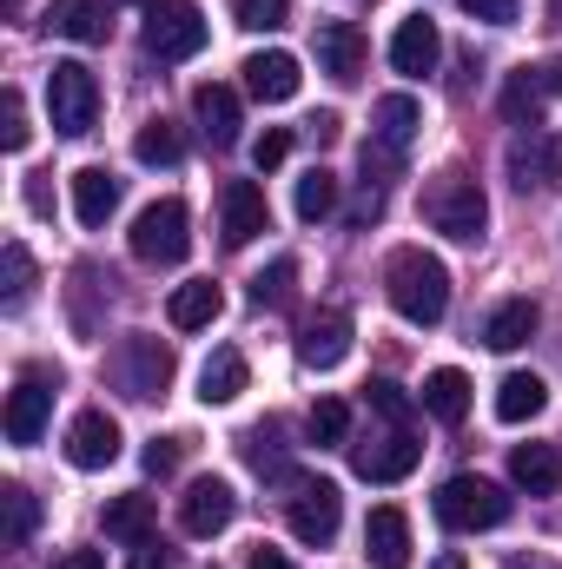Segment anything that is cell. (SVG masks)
<instances>
[{
	"instance_id": "cell-1",
	"label": "cell",
	"mask_w": 562,
	"mask_h": 569,
	"mask_svg": "<svg viewBox=\"0 0 562 569\" xmlns=\"http://www.w3.org/2000/svg\"><path fill=\"white\" fill-rule=\"evenodd\" d=\"M384 298L404 325H443L450 311V266L423 246H398L384 259Z\"/></svg>"
},
{
	"instance_id": "cell-4",
	"label": "cell",
	"mask_w": 562,
	"mask_h": 569,
	"mask_svg": "<svg viewBox=\"0 0 562 569\" xmlns=\"http://www.w3.org/2000/svg\"><path fill=\"white\" fill-rule=\"evenodd\" d=\"M423 127V107L411 93H384L378 107H371V140H364V172L371 179H391L398 166H404V152L418 140Z\"/></svg>"
},
{
	"instance_id": "cell-21",
	"label": "cell",
	"mask_w": 562,
	"mask_h": 569,
	"mask_svg": "<svg viewBox=\"0 0 562 569\" xmlns=\"http://www.w3.org/2000/svg\"><path fill=\"white\" fill-rule=\"evenodd\" d=\"M192 113H199V133L212 146H239V93L232 87H219V80H205L199 93H192Z\"/></svg>"
},
{
	"instance_id": "cell-50",
	"label": "cell",
	"mask_w": 562,
	"mask_h": 569,
	"mask_svg": "<svg viewBox=\"0 0 562 569\" xmlns=\"http://www.w3.org/2000/svg\"><path fill=\"white\" fill-rule=\"evenodd\" d=\"M67 569H100V557H73Z\"/></svg>"
},
{
	"instance_id": "cell-35",
	"label": "cell",
	"mask_w": 562,
	"mask_h": 569,
	"mask_svg": "<svg viewBox=\"0 0 562 569\" xmlns=\"http://www.w3.org/2000/svg\"><path fill=\"white\" fill-rule=\"evenodd\" d=\"M0 503H7V543L20 550V543L33 537V523H40V503H33V490H20V483H7Z\"/></svg>"
},
{
	"instance_id": "cell-44",
	"label": "cell",
	"mask_w": 562,
	"mask_h": 569,
	"mask_svg": "<svg viewBox=\"0 0 562 569\" xmlns=\"http://www.w3.org/2000/svg\"><path fill=\"white\" fill-rule=\"evenodd\" d=\"M378 212H384V192H378V186H364V192H358V206H351V226H371Z\"/></svg>"
},
{
	"instance_id": "cell-29",
	"label": "cell",
	"mask_w": 562,
	"mask_h": 569,
	"mask_svg": "<svg viewBox=\"0 0 562 569\" xmlns=\"http://www.w3.org/2000/svg\"><path fill=\"white\" fill-rule=\"evenodd\" d=\"M543 107H550V93H543L536 67H516V73L503 80V120H510V127H543Z\"/></svg>"
},
{
	"instance_id": "cell-2",
	"label": "cell",
	"mask_w": 562,
	"mask_h": 569,
	"mask_svg": "<svg viewBox=\"0 0 562 569\" xmlns=\"http://www.w3.org/2000/svg\"><path fill=\"white\" fill-rule=\"evenodd\" d=\"M423 219H430V232H443V239H456V246H476L483 239V226H490V199H483V186L470 179V172H436L430 186H423Z\"/></svg>"
},
{
	"instance_id": "cell-34",
	"label": "cell",
	"mask_w": 562,
	"mask_h": 569,
	"mask_svg": "<svg viewBox=\"0 0 562 569\" xmlns=\"http://www.w3.org/2000/svg\"><path fill=\"white\" fill-rule=\"evenodd\" d=\"M304 430H311V443H344V437H351V405H344V398H318L311 418H304Z\"/></svg>"
},
{
	"instance_id": "cell-46",
	"label": "cell",
	"mask_w": 562,
	"mask_h": 569,
	"mask_svg": "<svg viewBox=\"0 0 562 569\" xmlns=\"http://www.w3.org/2000/svg\"><path fill=\"white\" fill-rule=\"evenodd\" d=\"M536 80H543V93H550V100H562V53H556V60H543V67H536Z\"/></svg>"
},
{
	"instance_id": "cell-8",
	"label": "cell",
	"mask_w": 562,
	"mask_h": 569,
	"mask_svg": "<svg viewBox=\"0 0 562 569\" xmlns=\"http://www.w3.org/2000/svg\"><path fill=\"white\" fill-rule=\"evenodd\" d=\"M205 13L192 7V0H152L145 7V53L159 60V67H172V60H192L199 47H205Z\"/></svg>"
},
{
	"instance_id": "cell-12",
	"label": "cell",
	"mask_w": 562,
	"mask_h": 569,
	"mask_svg": "<svg viewBox=\"0 0 562 569\" xmlns=\"http://www.w3.org/2000/svg\"><path fill=\"white\" fill-rule=\"evenodd\" d=\"M423 457V443L411 437V425H391L384 437H371V443H351V470L364 477V483H398V477H411Z\"/></svg>"
},
{
	"instance_id": "cell-33",
	"label": "cell",
	"mask_w": 562,
	"mask_h": 569,
	"mask_svg": "<svg viewBox=\"0 0 562 569\" xmlns=\"http://www.w3.org/2000/svg\"><path fill=\"white\" fill-rule=\"evenodd\" d=\"M291 291H298V259H272V266L252 279V305H259V311H279V305H291Z\"/></svg>"
},
{
	"instance_id": "cell-15",
	"label": "cell",
	"mask_w": 562,
	"mask_h": 569,
	"mask_svg": "<svg viewBox=\"0 0 562 569\" xmlns=\"http://www.w3.org/2000/svg\"><path fill=\"white\" fill-rule=\"evenodd\" d=\"M351 358V311H318L298 331V365L304 371H338Z\"/></svg>"
},
{
	"instance_id": "cell-11",
	"label": "cell",
	"mask_w": 562,
	"mask_h": 569,
	"mask_svg": "<svg viewBox=\"0 0 562 569\" xmlns=\"http://www.w3.org/2000/svg\"><path fill=\"white\" fill-rule=\"evenodd\" d=\"M232 517H239V497H232L225 477H192L185 483V497H179V530L185 537L212 543L219 530H232Z\"/></svg>"
},
{
	"instance_id": "cell-28",
	"label": "cell",
	"mask_w": 562,
	"mask_h": 569,
	"mask_svg": "<svg viewBox=\"0 0 562 569\" xmlns=\"http://www.w3.org/2000/svg\"><path fill=\"white\" fill-rule=\"evenodd\" d=\"M543 405H550V385L536 371H510L496 385V418L503 425H530V418H543Z\"/></svg>"
},
{
	"instance_id": "cell-49",
	"label": "cell",
	"mask_w": 562,
	"mask_h": 569,
	"mask_svg": "<svg viewBox=\"0 0 562 569\" xmlns=\"http://www.w3.org/2000/svg\"><path fill=\"white\" fill-rule=\"evenodd\" d=\"M430 569H470V563H463L456 550H443V557H436V563H430Z\"/></svg>"
},
{
	"instance_id": "cell-17",
	"label": "cell",
	"mask_w": 562,
	"mask_h": 569,
	"mask_svg": "<svg viewBox=\"0 0 562 569\" xmlns=\"http://www.w3.org/2000/svg\"><path fill=\"white\" fill-rule=\"evenodd\" d=\"M245 87H252V100H265V107H284V100H298V87H304V67H298V53H252L245 60Z\"/></svg>"
},
{
	"instance_id": "cell-41",
	"label": "cell",
	"mask_w": 562,
	"mask_h": 569,
	"mask_svg": "<svg viewBox=\"0 0 562 569\" xmlns=\"http://www.w3.org/2000/svg\"><path fill=\"white\" fill-rule=\"evenodd\" d=\"M463 13L483 20V27H510V20L523 13V0H463Z\"/></svg>"
},
{
	"instance_id": "cell-36",
	"label": "cell",
	"mask_w": 562,
	"mask_h": 569,
	"mask_svg": "<svg viewBox=\"0 0 562 569\" xmlns=\"http://www.w3.org/2000/svg\"><path fill=\"white\" fill-rule=\"evenodd\" d=\"M0 266H7V311H20L33 298V259H27V246H7Z\"/></svg>"
},
{
	"instance_id": "cell-37",
	"label": "cell",
	"mask_w": 562,
	"mask_h": 569,
	"mask_svg": "<svg viewBox=\"0 0 562 569\" xmlns=\"http://www.w3.org/2000/svg\"><path fill=\"white\" fill-rule=\"evenodd\" d=\"M232 20L252 27V33H272V27L291 20V0H232Z\"/></svg>"
},
{
	"instance_id": "cell-18",
	"label": "cell",
	"mask_w": 562,
	"mask_h": 569,
	"mask_svg": "<svg viewBox=\"0 0 562 569\" xmlns=\"http://www.w3.org/2000/svg\"><path fill=\"white\" fill-rule=\"evenodd\" d=\"M364 557L378 569H411V517L398 503H378L364 523Z\"/></svg>"
},
{
	"instance_id": "cell-22",
	"label": "cell",
	"mask_w": 562,
	"mask_h": 569,
	"mask_svg": "<svg viewBox=\"0 0 562 569\" xmlns=\"http://www.w3.org/2000/svg\"><path fill=\"white\" fill-rule=\"evenodd\" d=\"M510 477H516V490H530V497H556L562 490V450L556 443H516V450H510Z\"/></svg>"
},
{
	"instance_id": "cell-9",
	"label": "cell",
	"mask_w": 562,
	"mask_h": 569,
	"mask_svg": "<svg viewBox=\"0 0 562 569\" xmlns=\"http://www.w3.org/2000/svg\"><path fill=\"white\" fill-rule=\"evenodd\" d=\"M113 371H120V391L127 398H165V385H172V351L159 345V338H145V331H133L120 351H113Z\"/></svg>"
},
{
	"instance_id": "cell-24",
	"label": "cell",
	"mask_w": 562,
	"mask_h": 569,
	"mask_svg": "<svg viewBox=\"0 0 562 569\" xmlns=\"http://www.w3.org/2000/svg\"><path fill=\"white\" fill-rule=\"evenodd\" d=\"M536 325H543L536 298H510V305H496V311H490L483 345H490V351H523V345L536 338Z\"/></svg>"
},
{
	"instance_id": "cell-39",
	"label": "cell",
	"mask_w": 562,
	"mask_h": 569,
	"mask_svg": "<svg viewBox=\"0 0 562 569\" xmlns=\"http://www.w3.org/2000/svg\"><path fill=\"white\" fill-rule=\"evenodd\" d=\"M371 411H384L391 425H411V398H404V385L378 378V385H371Z\"/></svg>"
},
{
	"instance_id": "cell-47",
	"label": "cell",
	"mask_w": 562,
	"mask_h": 569,
	"mask_svg": "<svg viewBox=\"0 0 562 569\" xmlns=\"http://www.w3.org/2000/svg\"><path fill=\"white\" fill-rule=\"evenodd\" d=\"M338 127H344L338 113H318V120H311V140H318V146H331V140H338Z\"/></svg>"
},
{
	"instance_id": "cell-6",
	"label": "cell",
	"mask_w": 562,
	"mask_h": 569,
	"mask_svg": "<svg viewBox=\"0 0 562 569\" xmlns=\"http://www.w3.org/2000/svg\"><path fill=\"white\" fill-rule=\"evenodd\" d=\"M284 483H291V497H284V523H291V537L311 543V550H324V543L338 537V523H344V497H338V483H324V477H284Z\"/></svg>"
},
{
	"instance_id": "cell-38",
	"label": "cell",
	"mask_w": 562,
	"mask_h": 569,
	"mask_svg": "<svg viewBox=\"0 0 562 569\" xmlns=\"http://www.w3.org/2000/svg\"><path fill=\"white\" fill-rule=\"evenodd\" d=\"M27 140H33V127H27V100L7 87V100H0V146H7V152H27Z\"/></svg>"
},
{
	"instance_id": "cell-13",
	"label": "cell",
	"mask_w": 562,
	"mask_h": 569,
	"mask_svg": "<svg viewBox=\"0 0 562 569\" xmlns=\"http://www.w3.org/2000/svg\"><path fill=\"white\" fill-rule=\"evenodd\" d=\"M60 385V378H53ZM53 385L40 378V371H27L13 391H7V443H40V430H47V418H53Z\"/></svg>"
},
{
	"instance_id": "cell-23",
	"label": "cell",
	"mask_w": 562,
	"mask_h": 569,
	"mask_svg": "<svg viewBox=\"0 0 562 569\" xmlns=\"http://www.w3.org/2000/svg\"><path fill=\"white\" fill-rule=\"evenodd\" d=\"M107 0H53L47 7V33H60V40H80V47H100L107 40Z\"/></svg>"
},
{
	"instance_id": "cell-19",
	"label": "cell",
	"mask_w": 562,
	"mask_h": 569,
	"mask_svg": "<svg viewBox=\"0 0 562 569\" xmlns=\"http://www.w3.org/2000/svg\"><path fill=\"white\" fill-rule=\"evenodd\" d=\"M318 73H331L338 87H351L364 73V33L351 20H324L318 27Z\"/></svg>"
},
{
	"instance_id": "cell-10",
	"label": "cell",
	"mask_w": 562,
	"mask_h": 569,
	"mask_svg": "<svg viewBox=\"0 0 562 569\" xmlns=\"http://www.w3.org/2000/svg\"><path fill=\"white\" fill-rule=\"evenodd\" d=\"M259 232H272L265 186H259V179H225V186H219V239L239 252V246H252Z\"/></svg>"
},
{
	"instance_id": "cell-31",
	"label": "cell",
	"mask_w": 562,
	"mask_h": 569,
	"mask_svg": "<svg viewBox=\"0 0 562 569\" xmlns=\"http://www.w3.org/2000/svg\"><path fill=\"white\" fill-rule=\"evenodd\" d=\"M291 206H298V219H304V226H318V219H331V212H338V172H324V166H311V172L298 179V192H291Z\"/></svg>"
},
{
	"instance_id": "cell-45",
	"label": "cell",
	"mask_w": 562,
	"mask_h": 569,
	"mask_svg": "<svg viewBox=\"0 0 562 569\" xmlns=\"http://www.w3.org/2000/svg\"><path fill=\"white\" fill-rule=\"evenodd\" d=\"M245 569H298V563H291L284 550H272V543H259V550L245 557Z\"/></svg>"
},
{
	"instance_id": "cell-14",
	"label": "cell",
	"mask_w": 562,
	"mask_h": 569,
	"mask_svg": "<svg viewBox=\"0 0 562 569\" xmlns=\"http://www.w3.org/2000/svg\"><path fill=\"white\" fill-rule=\"evenodd\" d=\"M120 425L107 418V411H80L73 425H67V463L73 470H107V463H120Z\"/></svg>"
},
{
	"instance_id": "cell-25",
	"label": "cell",
	"mask_w": 562,
	"mask_h": 569,
	"mask_svg": "<svg viewBox=\"0 0 562 569\" xmlns=\"http://www.w3.org/2000/svg\"><path fill=\"white\" fill-rule=\"evenodd\" d=\"M245 385H252V365H245V351L219 345V351L205 358V371H199V405H232Z\"/></svg>"
},
{
	"instance_id": "cell-32",
	"label": "cell",
	"mask_w": 562,
	"mask_h": 569,
	"mask_svg": "<svg viewBox=\"0 0 562 569\" xmlns=\"http://www.w3.org/2000/svg\"><path fill=\"white\" fill-rule=\"evenodd\" d=\"M179 152H185V140H179L172 120H145L140 140H133V159L140 166H179Z\"/></svg>"
},
{
	"instance_id": "cell-16",
	"label": "cell",
	"mask_w": 562,
	"mask_h": 569,
	"mask_svg": "<svg viewBox=\"0 0 562 569\" xmlns=\"http://www.w3.org/2000/svg\"><path fill=\"white\" fill-rule=\"evenodd\" d=\"M436 60H443V33H436V20H398V33H391V67L404 73V80H423V73H436Z\"/></svg>"
},
{
	"instance_id": "cell-27",
	"label": "cell",
	"mask_w": 562,
	"mask_h": 569,
	"mask_svg": "<svg viewBox=\"0 0 562 569\" xmlns=\"http://www.w3.org/2000/svg\"><path fill=\"white\" fill-rule=\"evenodd\" d=\"M423 411H430L436 425H463V418H470V378H463L456 365L430 371V378H423Z\"/></svg>"
},
{
	"instance_id": "cell-7",
	"label": "cell",
	"mask_w": 562,
	"mask_h": 569,
	"mask_svg": "<svg viewBox=\"0 0 562 569\" xmlns=\"http://www.w3.org/2000/svg\"><path fill=\"white\" fill-rule=\"evenodd\" d=\"M192 252V212L185 199H152L133 219V259L140 266H179Z\"/></svg>"
},
{
	"instance_id": "cell-26",
	"label": "cell",
	"mask_w": 562,
	"mask_h": 569,
	"mask_svg": "<svg viewBox=\"0 0 562 569\" xmlns=\"http://www.w3.org/2000/svg\"><path fill=\"white\" fill-rule=\"evenodd\" d=\"M225 311V291L212 279H192V284H179L172 291V305H165V318H172V331H205L212 318Z\"/></svg>"
},
{
	"instance_id": "cell-20",
	"label": "cell",
	"mask_w": 562,
	"mask_h": 569,
	"mask_svg": "<svg viewBox=\"0 0 562 569\" xmlns=\"http://www.w3.org/2000/svg\"><path fill=\"white\" fill-rule=\"evenodd\" d=\"M113 212H120V179H113L107 166H80V172H73V219H80L87 232H100Z\"/></svg>"
},
{
	"instance_id": "cell-3",
	"label": "cell",
	"mask_w": 562,
	"mask_h": 569,
	"mask_svg": "<svg viewBox=\"0 0 562 569\" xmlns=\"http://www.w3.org/2000/svg\"><path fill=\"white\" fill-rule=\"evenodd\" d=\"M430 510H436L443 530H496V523L510 517V497H503V483L463 470V477H443V483H436V503H430Z\"/></svg>"
},
{
	"instance_id": "cell-30",
	"label": "cell",
	"mask_w": 562,
	"mask_h": 569,
	"mask_svg": "<svg viewBox=\"0 0 562 569\" xmlns=\"http://www.w3.org/2000/svg\"><path fill=\"white\" fill-rule=\"evenodd\" d=\"M100 523H107V537H113V543H145V537H152V497H140V490L113 497Z\"/></svg>"
},
{
	"instance_id": "cell-48",
	"label": "cell",
	"mask_w": 562,
	"mask_h": 569,
	"mask_svg": "<svg viewBox=\"0 0 562 569\" xmlns=\"http://www.w3.org/2000/svg\"><path fill=\"white\" fill-rule=\"evenodd\" d=\"M543 159H550V186H556V179H562V133L543 140Z\"/></svg>"
},
{
	"instance_id": "cell-42",
	"label": "cell",
	"mask_w": 562,
	"mask_h": 569,
	"mask_svg": "<svg viewBox=\"0 0 562 569\" xmlns=\"http://www.w3.org/2000/svg\"><path fill=\"white\" fill-rule=\"evenodd\" d=\"M179 443H185V437H152V443H145V470H152V477L179 470Z\"/></svg>"
},
{
	"instance_id": "cell-43",
	"label": "cell",
	"mask_w": 562,
	"mask_h": 569,
	"mask_svg": "<svg viewBox=\"0 0 562 569\" xmlns=\"http://www.w3.org/2000/svg\"><path fill=\"white\" fill-rule=\"evenodd\" d=\"M127 569H179V557H172L165 543H152V537H145V543H133V557H127Z\"/></svg>"
},
{
	"instance_id": "cell-5",
	"label": "cell",
	"mask_w": 562,
	"mask_h": 569,
	"mask_svg": "<svg viewBox=\"0 0 562 569\" xmlns=\"http://www.w3.org/2000/svg\"><path fill=\"white\" fill-rule=\"evenodd\" d=\"M47 113H53V133L60 140H87L93 120H100V80H93V67L60 60L47 73Z\"/></svg>"
},
{
	"instance_id": "cell-40",
	"label": "cell",
	"mask_w": 562,
	"mask_h": 569,
	"mask_svg": "<svg viewBox=\"0 0 562 569\" xmlns=\"http://www.w3.org/2000/svg\"><path fill=\"white\" fill-rule=\"evenodd\" d=\"M284 152H291V133H284V127H265V133L252 140V166L272 172V166H284Z\"/></svg>"
}]
</instances>
